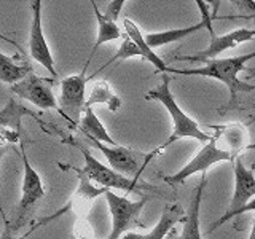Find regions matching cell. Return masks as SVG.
Returning a JSON list of instances; mask_svg holds the SVG:
<instances>
[{
    "mask_svg": "<svg viewBox=\"0 0 255 239\" xmlns=\"http://www.w3.org/2000/svg\"><path fill=\"white\" fill-rule=\"evenodd\" d=\"M254 58H255V51L243 54V56H233V58L207 61L203 67H196V69H188V70L172 69L171 74L198 75V77H209V78L219 80V82H222L223 85H225L230 91V102H228L227 107L235 109L238 106V94L239 93H249V91L255 90V85L244 83L238 78L239 72L249 70L246 67V64Z\"/></svg>",
    "mask_w": 255,
    "mask_h": 239,
    "instance_id": "6da1fadb",
    "label": "cell"
},
{
    "mask_svg": "<svg viewBox=\"0 0 255 239\" xmlns=\"http://www.w3.org/2000/svg\"><path fill=\"white\" fill-rule=\"evenodd\" d=\"M169 83H171L169 75L164 74L161 77V83H159L156 88H153V90H150L147 93V96H145L147 101H158L159 104H163L164 109L167 110V114H169L171 118H172V124H174L172 134H171V137L161 145V150H164L167 145H169V143L179 140V139H185V137L207 143L214 137V134L203 131L195 120L190 118L185 112L179 107L177 101L174 99V96L171 93V85Z\"/></svg>",
    "mask_w": 255,
    "mask_h": 239,
    "instance_id": "7a4b0ae2",
    "label": "cell"
},
{
    "mask_svg": "<svg viewBox=\"0 0 255 239\" xmlns=\"http://www.w3.org/2000/svg\"><path fill=\"white\" fill-rule=\"evenodd\" d=\"M62 142L69 143V145H74L82 151L83 159H85V166L82 167V171L88 175V179L91 182L99 183L101 188H106V190L117 188V190H123V191H128V193H135V195H139L140 190L155 191V187H151L150 183L142 182L140 179L126 177V175L114 171L112 167L102 164L98 158L93 156L90 148L75 142L74 139H70V137L62 139Z\"/></svg>",
    "mask_w": 255,
    "mask_h": 239,
    "instance_id": "3957f363",
    "label": "cell"
},
{
    "mask_svg": "<svg viewBox=\"0 0 255 239\" xmlns=\"http://www.w3.org/2000/svg\"><path fill=\"white\" fill-rule=\"evenodd\" d=\"M106 201L112 215V230L107 239H122L123 235L129 233L131 228H142L140 212L147 204V198L143 196L139 201H131L125 196H118L112 190L106 191Z\"/></svg>",
    "mask_w": 255,
    "mask_h": 239,
    "instance_id": "277c9868",
    "label": "cell"
},
{
    "mask_svg": "<svg viewBox=\"0 0 255 239\" xmlns=\"http://www.w3.org/2000/svg\"><path fill=\"white\" fill-rule=\"evenodd\" d=\"M235 159H236V156H233L230 151L219 147L217 139H215V135H214L209 142L204 143V145L201 147V150H199L179 172L169 175V177H164V182L169 183V185H174V187L180 185V183H183L188 177H191V175L196 174V172L206 174V171L209 169V167H212L214 164L235 163Z\"/></svg>",
    "mask_w": 255,
    "mask_h": 239,
    "instance_id": "5b68a950",
    "label": "cell"
},
{
    "mask_svg": "<svg viewBox=\"0 0 255 239\" xmlns=\"http://www.w3.org/2000/svg\"><path fill=\"white\" fill-rule=\"evenodd\" d=\"M19 145H21V159L24 166V175H22V185H21V199L18 204V217L14 220V225H11L13 231H18L24 225V222H26L30 211L34 209L35 204L45 196L43 182L40 179L38 172L29 163V158L26 153V142L19 139Z\"/></svg>",
    "mask_w": 255,
    "mask_h": 239,
    "instance_id": "8992f818",
    "label": "cell"
},
{
    "mask_svg": "<svg viewBox=\"0 0 255 239\" xmlns=\"http://www.w3.org/2000/svg\"><path fill=\"white\" fill-rule=\"evenodd\" d=\"M233 172H235V193L231 196L230 206L225 211V214H223L219 220H215L212 223L211 228L207 230V233H212L214 230L225 225L228 220H231L233 217H238V212L255 198V174L252 169H247L241 158L235 159V171Z\"/></svg>",
    "mask_w": 255,
    "mask_h": 239,
    "instance_id": "52a82bcc",
    "label": "cell"
},
{
    "mask_svg": "<svg viewBox=\"0 0 255 239\" xmlns=\"http://www.w3.org/2000/svg\"><path fill=\"white\" fill-rule=\"evenodd\" d=\"M86 83H88V77L85 69L80 74L66 77L61 82V96H59L61 114L75 126H78L83 115V110L86 107V99H88Z\"/></svg>",
    "mask_w": 255,
    "mask_h": 239,
    "instance_id": "ba28073f",
    "label": "cell"
},
{
    "mask_svg": "<svg viewBox=\"0 0 255 239\" xmlns=\"http://www.w3.org/2000/svg\"><path fill=\"white\" fill-rule=\"evenodd\" d=\"M10 91L16 96H19L21 99L29 101L32 106L42 110L54 109L61 112L59 101L56 99V96L53 93V80L42 78L35 75L34 72L24 80H21V82L10 86Z\"/></svg>",
    "mask_w": 255,
    "mask_h": 239,
    "instance_id": "9c48e42d",
    "label": "cell"
},
{
    "mask_svg": "<svg viewBox=\"0 0 255 239\" xmlns=\"http://www.w3.org/2000/svg\"><path fill=\"white\" fill-rule=\"evenodd\" d=\"M32 5V19H30V32H29V54L30 58L40 66H43L51 74L53 78L58 77L54 67V59L50 46L43 34L42 26V0H34Z\"/></svg>",
    "mask_w": 255,
    "mask_h": 239,
    "instance_id": "30bf717a",
    "label": "cell"
},
{
    "mask_svg": "<svg viewBox=\"0 0 255 239\" xmlns=\"http://www.w3.org/2000/svg\"><path fill=\"white\" fill-rule=\"evenodd\" d=\"M93 145L98 148L101 153L106 156V159L109 161L110 167L114 171L123 174V175H132V179H139L140 175V169H142V159L147 158L143 155L135 153L134 150H129L122 145H106L99 140L94 139H88Z\"/></svg>",
    "mask_w": 255,
    "mask_h": 239,
    "instance_id": "8fae6325",
    "label": "cell"
},
{
    "mask_svg": "<svg viewBox=\"0 0 255 239\" xmlns=\"http://www.w3.org/2000/svg\"><path fill=\"white\" fill-rule=\"evenodd\" d=\"M254 37H255V29H246V27L236 29L223 35H214L211 37V43L207 45L206 50L199 51L196 54H191V56H179V58H174V61H190V62L214 61V59H217V56H220L223 51L236 48L239 43L251 42Z\"/></svg>",
    "mask_w": 255,
    "mask_h": 239,
    "instance_id": "7c38bea8",
    "label": "cell"
},
{
    "mask_svg": "<svg viewBox=\"0 0 255 239\" xmlns=\"http://www.w3.org/2000/svg\"><path fill=\"white\" fill-rule=\"evenodd\" d=\"M183 219H185V214H183V209L179 204L166 206L161 217H159L156 223V227L151 228L148 233L139 235V233H131L129 231V233L123 235L122 239H164L172 231L175 223H179Z\"/></svg>",
    "mask_w": 255,
    "mask_h": 239,
    "instance_id": "4fadbf2b",
    "label": "cell"
},
{
    "mask_svg": "<svg viewBox=\"0 0 255 239\" xmlns=\"http://www.w3.org/2000/svg\"><path fill=\"white\" fill-rule=\"evenodd\" d=\"M204 187H206V174L201 175V180H199L195 193L191 196L190 207L187 211L185 219H183V228L177 239H203L201 230H199V211H201Z\"/></svg>",
    "mask_w": 255,
    "mask_h": 239,
    "instance_id": "5bb4252c",
    "label": "cell"
},
{
    "mask_svg": "<svg viewBox=\"0 0 255 239\" xmlns=\"http://www.w3.org/2000/svg\"><path fill=\"white\" fill-rule=\"evenodd\" d=\"M123 26H125V34L129 37L132 42L139 46V50L142 53V59H145L147 62H150L151 66H153L156 69V72H161V74H171L172 67H169L167 64L159 58V56L156 54V51H153L151 48L148 46V43L145 42V35L142 34L140 29L135 26V22H132L131 19L125 18L123 21Z\"/></svg>",
    "mask_w": 255,
    "mask_h": 239,
    "instance_id": "9a60e30c",
    "label": "cell"
},
{
    "mask_svg": "<svg viewBox=\"0 0 255 239\" xmlns=\"http://www.w3.org/2000/svg\"><path fill=\"white\" fill-rule=\"evenodd\" d=\"M91 5H93V11L96 14V21H98V38H96V42L93 45V50L90 53V58H88L85 67H83L85 70L88 69V66H90L93 56L101 48V45L107 43V42H114V40H118V38H123L125 37V32L120 30L118 24L115 21H110L109 18H106V16H104V13L99 10L98 3L91 2Z\"/></svg>",
    "mask_w": 255,
    "mask_h": 239,
    "instance_id": "2e32d148",
    "label": "cell"
},
{
    "mask_svg": "<svg viewBox=\"0 0 255 239\" xmlns=\"http://www.w3.org/2000/svg\"><path fill=\"white\" fill-rule=\"evenodd\" d=\"M77 129L82 132L86 139L99 140L102 143H106V145H112V147L118 145V143L110 137V134L107 132L106 126L102 124V121L98 118V115L94 114L93 107H85L82 120H80Z\"/></svg>",
    "mask_w": 255,
    "mask_h": 239,
    "instance_id": "e0dca14e",
    "label": "cell"
},
{
    "mask_svg": "<svg viewBox=\"0 0 255 239\" xmlns=\"http://www.w3.org/2000/svg\"><path fill=\"white\" fill-rule=\"evenodd\" d=\"M32 72H34V69H32L27 59L18 61L16 56L11 58V56H6L0 51V82L13 86L30 75Z\"/></svg>",
    "mask_w": 255,
    "mask_h": 239,
    "instance_id": "ac0fdd59",
    "label": "cell"
},
{
    "mask_svg": "<svg viewBox=\"0 0 255 239\" xmlns=\"http://www.w3.org/2000/svg\"><path fill=\"white\" fill-rule=\"evenodd\" d=\"M26 115L34 117L38 123H42L40 118L30 109L21 106V104L16 102L14 99H8L5 107L0 110V129H6V131L19 134L21 132V120Z\"/></svg>",
    "mask_w": 255,
    "mask_h": 239,
    "instance_id": "d6986e66",
    "label": "cell"
},
{
    "mask_svg": "<svg viewBox=\"0 0 255 239\" xmlns=\"http://www.w3.org/2000/svg\"><path fill=\"white\" fill-rule=\"evenodd\" d=\"M206 26L203 21H199L193 26H188V27H180V29H171V30H161V32H151V34L145 35V42L148 43V46L151 50H156L159 46H164V45H169L174 42H180V40L187 38L191 34H196V32L203 30Z\"/></svg>",
    "mask_w": 255,
    "mask_h": 239,
    "instance_id": "ffe728a7",
    "label": "cell"
},
{
    "mask_svg": "<svg viewBox=\"0 0 255 239\" xmlns=\"http://www.w3.org/2000/svg\"><path fill=\"white\" fill-rule=\"evenodd\" d=\"M96 104H102V106H107L110 112H117L122 109V99L112 91V88L109 85L107 80H99V82H94L90 96L86 99V107H93Z\"/></svg>",
    "mask_w": 255,
    "mask_h": 239,
    "instance_id": "44dd1931",
    "label": "cell"
},
{
    "mask_svg": "<svg viewBox=\"0 0 255 239\" xmlns=\"http://www.w3.org/2000/svg\"><path fill=\"white\" fill-rule=\"evenodd\" d=\"M215 135L225 139L227 147L223 150L230 151V153L236 158H239V153H241L244 148H255V143L247 145V131L241 124H230L225 127H219V132Z\"/></svg>",
    "mask_w": 255,
    "mask_h": 239,
    "instance_id": "7402d4cb",
    "label": "cell"
},
{
    "mask_svg": "<svg viewBox=\"0 0 255 239\" xmlns=\"http://www.w3.org/2000/svg\"><path fill=\"white\" fill-rule=\"evenodd\" d=\"M135 56H139V58H142V53H140V50H139V46L135 45V43L132 42V40L125 34L123 42H122V45H120V48L117 50V53H115L114 56H112V58H110L106 64H104L102 67H99V70H96V74H93V75L88 77V82H90V80H93L96 75L99 74V72H102L106 67L112 66L114 62H122V61H126V59H129V58H135Z\"/></svg>",
    "mask_w": 255,
    "mask_h": 239,
    "instance_id": "603a6c76",
    "label": "cell"
},
{
    "mask_svg": "<svg viewBox=\"0 0 255 239\" xmlns=\"http://www.w3.org/2000/svg\"><path fill=\"white\" fill-rule=\"evenodd\" d=\"M123 6H125V0H114V2H109L106 11H104V16L109 18L110 21L117 22L118 16H120V11H122Z\"/></svg>",
    "mask_w": 255,
    "mask_h": 239,
    "instance_id": "cb8c5ba5",
    "label": "cell"
},
{
    "mask_svg": "<svg viewBox=\"0 0 255 239\" xmlns=\"http://www.w3.org/2000/svg\"><path fill=\"white\" fill-rule=\"evenodd\" d=\"M0 38H2V40H3V42H6V43H10V45H13V46L16 48V50H18V51H19V54H21V56H24V58H26V51H24V50H22V48H21V45H19L18 42H16V40H13V38H10V37H6V35H3V34H2V32H0Z\"/></svg>",
    "mask_w": 255,
    "mask_h": 239,
    "instance_id": "d4e9b609",
    "label": "cell"
},
{
    "mask_svg": "<svg viewBox=\"0 0 255 239\" xmlns=\"http://www.w3.org/2000/svg\"><path fill=\"white\" fill-rule=\"evenodd\" d=\"M13 233L14 231L11 228V222H5V228H3V233L0 235V239H16Z\"/></svg>",
    "mask_w": 255,
    "mask_h": 239,
    "instance_id": "484cf974",
    "label": "cell"
},
{
    "mask_svg": "<svg viewBox=\"0 0 255 239\" xmlns=\"http://www.w3.org/2000/svg\"><path fill=\"white\" fill-rule=\"evenodd\" d=\"M246 212H255V198L252 199V201L247 203L241 211L238 212V215H241V214H246Z\"/></svg>",
    "mask_w": 255,
    "mask_h": 239,
    "instance_id": "4316f807",
    "label": "cell"
},
{
    "mask_svg": "<svg viewBox=\"0 0 255 239\" xmlns=\"http://www.w3.org/2000/svg\"><path fill=\"white\" fill-rule=\"evenodd\" d=\"M5 145H0V161H2V158H3V153H5ZM0 215H2V219H3V223L8 222L6 219V215H5V211H3V206H2V201H0Z\"/></svg>",
    "mask_w": 255,
    "mask_h": 239,
    "instance_id": "83f0119b",
    "label": "cell"
},
{
    "mask_svg": "<svg viewBox=\"0 0 255 239\" xmlns=\"http://www.w3.org/2000/svg\"><path fill=\"white\" fill-rule=\"evenodd\" d=\"M247 239H255V220L252 223V230H251V233H249V238Z\"/></svg>",
    "mask_w": 255,
    "mask_h": 239,
    "instance_id": "f1b7e54d",
    "label": "cell"
},
{
    "mask_svg": "<svg viewBox=\"0 0 255 239\" xmlns=\"http://www.w3.org/2000/svg\"><path fill=\"white\" fill-rule=\"evenodd\" d=\"M249 77H255V72H251V74H249Z\"/></svg>",
    "mask_w": 255,
    "mask_h": 239,
    "instance_id": "f546056e",
    "label": "cell"
}]
</instances>
